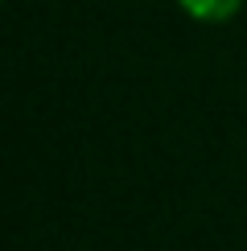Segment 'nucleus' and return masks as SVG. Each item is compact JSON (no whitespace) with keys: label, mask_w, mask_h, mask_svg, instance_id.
<instances>
[{"label":"nucleus","mask_w":247,"mask_h":251,"mask_svg":"<svg viewBox=\"0 0 247 251\" xmlns=\"http://www.w3.org/2000/svg\"><path fill=\"white\" fill-rule=\"evenodd\" d=\"M243 0H181V8L190 13L194 21H210V25H219V21H231L239 13Z\"/></svg>","instance_id":"1"}]
</instances>
